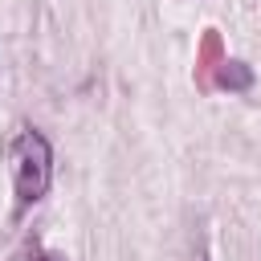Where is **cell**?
Wrapping results in <instances>:
<instances>
[{
	"instance_id": "1",
	"label": "cell",
	"mask_w": 261,
	"mask_h": 261,
	"mask_svg": "<svg viewBox=\"0 0 261 261\" xmlns=\"http://www.w3.org/2000/svg\"><path fill=\"white\" fill-rule=\"evenodd\" d=\"M12 179H16L20 204H37L49 192L53 151H49L45 135H37V130H20L16 135V143H12Z\"/></svg>"
},
{
	"instance_id": "2",
	"label": "cell",
	"mask_w": 261,
	"mask_h": 261,
	"mask_svg": "<svg viewBox=\"0 0 261 261\" xmlns=\"http://www.w3.org/2000/svg\"><path fill=\"white\" fill-rule=\"evenodd\" d=\"M220 61H224V53H220V37H216V33H204V41H200V61H196V86H200V90L212 86V73H216Z\"/></svg>"
},
{
	"instance_id": "3",
	"label": "cell",
	"mask_w": 261,
	"mask_h": 261,
	"mask_svg": "<svg viewBox=\"0 0 261 261\" xmlns=\"http://www.w3.org/2000/svg\"><path fill=\"white\" fill-rule=\"evenodd\" d=\"M212 86H224V90H249L253 86V69L245 65V61H220L216 65V73H212Z\"/></svg>"
},
{
	"instance_id": "4",
	"label": "cell",
	"mask_w": 261,
	"mask_h": 261,
	"mask_svg": "<svg viewBox=\"0 0 261 261\" xmlns=\"http://www.w3.org/2000/svg\"><path fill=\"white\" fill-rule=\"evenodd\" d=\"M41 261H53V257H41Z\"/></svg>"
}]
</instances>
